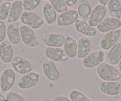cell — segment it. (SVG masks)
<instances>
[{
	"mask_svg": "<svg viewBox=\"0 0 121 101\" xmlns=\"http://www.w3.org/2000/svg\"><path fill=\"white\" fill-rule=\"evenodd\" d=\"M121 22L119 19L109 17L103 20L97 26V30L100 33H108L111 31L119 29Z\"/></svg>",
	"mask_w": 121,
	"mask_h": 101,
	"instance_id": "14",
	"label": "cell"
},
{
	"mask_svg": "<svg viewBox=\"0 0 121 101\" xmlns=\"http://www.w3.org/2000/svg\"><path fill=\"white\" fill-rule=\"evenodd\" d=\"M69 98L71 101H92L83 93L77 89H73L69 92Z\"/></svg>",
	"mask_w": 121,
	"mask_h": 101,
	"instance_id": "26",
	"label": "cell"
},
{
	"mask_svg": "<svg viewBox=\"0 0 121 101\" xmlns=\"http://www.w3.org/2000/svg\"><path fill=\"white\" fill-rule=\"evenodd\" d=\"M121 59V42L116 43L110 49L106 56L105 60L107 63L112 66L118 64Z\"/></svg>",
	"mask_w": 121,
	"mask_h": 101,
	"instance_id": "20",
	"label": "cell"
},
{
	"mask_svg": "<svg viewBox=\"0 0 121 101\" xmlns=\"http://www.w3.org/2000/svg\"><path fill=\"white\" fill-rule=\"evenodd\" d=\"M67 7H73L77 3V0H65V1Z\"/></svg>",
	"mask_w": 121,
	"mask_h": 101,
	"instance_id": "33",
	"label": "cell"
},
{
	"mask_svg": "<svg viewBox=\"0 0 121 101\" xmlns=\"http://www.w3.org/2000/svg\"><path fill=\"white\" fill-rule=\"evenodd\" d=\"M20 26L18 22L9 23L7 27V37L8 40L13 45H18L21 40L20 33Z\"/></svg>",
	"mask_w": 121,
	"mask_h": 101,
	"instance_id": "18",
	"label": "cell"
},
{
	"mask_svg": "<svg viewBox=\"0 0 121 101\" xmlns=\"http://www.w3.org/2000/svg\"><path fill=\"white\" fill-rule=\"evenodd\" d=\"M74 27L76 32L86 36L93 38L97 35V29L82 20H77L74 24Z\"/></svg>",
	"mask_w": 121,
	"mask_h": 101,
	"instance_id": "17",
	"label": "cell"
},
{
	"mask_svg": "<svg viewBox=\"0 0 121 101\" xmlns=\"http://www.w3.org/2000/svg\"><path fill=\"white\" fill-rule=\"evenodd\" d=\"M42 14L45 21L49 25H52L56 23L57 20L56 12L49 3H46L42 7Z\"/></svg>",
	"mask_w": 121,
	"mask_h": 101,
	"instance_id": "23",
	"label": "cell"
},
{
	"mask_svg": "<svg viewBox=\"0 0 121 101\" xmlns=\"http://www.w3.org/2000/svg\"><path fill=\"white\" fill-rule=\"evenodd\" d=\"M42 40L47 47L61 48L64 44L65 38L62 35L59 33L43 32L42 36Z\"/></svg>",
	"mask_w": 121,
	"mask_h": 101,
	"instance_id": "8",
	"label": "cell"
},
{
	"mask_svg": "<svg viewBox=\"0 0 121 101\" xmlns=\"http://www.w3.org/2000/svg\"><path fill=\"white\" fill-rule=\"evenodd\" d=\"M0 90H1V84H0Z\"/></svg>",
	"mask_w": 121,
	"mask_h": 101,
	"instance_id": "41",
	"label": "cell"
},
{
	"mask_svg": "<svg viewBox=\"0 0 121 101\" xmlns=\"http://www.w3.org/2000/svg\"><path fill=\"white\" fill-rule=\"evenodd\" d=\"M11 65L14 71L22 75L32 72L35 68V65L33 63L18 55L14 56Z\"/></svg>",
	"mask_w": 121,
	"mask_h": 101,
	"instance_id": "3",
	"label": "cell"
},
{
	"mask_svg": "<svg viewBox=\"0 0 121 101\" xmlns=\"http://www.w3.org/2000/svg\"><path fill=\"white\" fill-rule=\"evenodd\" d=\"M104 59V52L100 50H96L90 53L86 57L82 59L81 64L86 69H91L102 64Z\"/></svg>",
	"mask_w": 121,
	"mask_h": 101,
	"instance_id": "5",
	"label": "cell"
},
{
	"mask_svg": "<svg viewBox=\"0 0 121 101\" xmlns=\"http://www.w3.org/2000/svg\"><path fill=\"white\" fill-rule=\"evenodd\" d=\"M96 73L104 82H117L121 77V74L117 68L107 62L99 65L96 68Z\"/></svg>",
	"mask_w": 121,
	"mask_h": 101,
	"instance_id": "1",
	"label": "cell"
},
{
	"mask_svg": "<svg viewBox=\"0 0 121 101\" xmlns=\"http://www.w3.org/2000/svg\"><path fill=\"white\" fill-rule=\"evenodd\" d=\"M91 42L87 37H81L77 42V55L79 59H83L90 53Z\"/></svg>",
	"mask_w": 121,
	"mask_h": 101,
	"instance_id": "21",
	"label": "cell"
},
{
	"mask_svg": "<svg viewBox=\"0 0 121 101\" xmlns=\"http://www.w3.org/2000/svg\"><path fill=\"white\" fill-rule=\"evenodd\" d=\"M117 101H121V99H119V100H117Z\"/></svg>",
	"mask_w": 121,
	"mask_h": 101,
	"instance_id": "40",
	"label": "cell"
},
{
	"mask_svg": "<svg viewBox=\"0 0 121 101\" xmlns=\"http://www.w3.org/2000/svg\"><path fill=\"white\" fill-rule=\"evenodd\" d=\"M107 13L106 7L97 4L91 10L88 18V23L91 27H97L103 20Z\"/></svg>",
	"mask_w": 121,
	"mask_h": 101,
	"instance_id": "12",
	"label": "cell"
},
{
	"mask_svg": "<svg viewBox=\"0 0 121 101\" xmlns=\"http://www.w3.org/2000/svg\"><path fill=\"white\" fill-rule=\"evenodd\" d=\"M44 54L47 59L51 60L55 62L63 63L68 60V57L61 48L46 47Z\"/></svg>",
	"mask_w": 121,
	"mask_h": 101,
	"instance_id": "13",
	"label": "cell"
},
{
	"mask_svg": "<svg viewBox=\"0 0 121 101\" xmlns=\"http://www.w3.org/2000/svg\"><path fill=\"white\" fill-rule=\"evenodd\" d=\"M23 1L20 0H16L11 3V6L9 12L7 21L9 23L17 22L23 13Z\"/></svg>",
	"mask_w": 121,
	"mask_h": 101,
	"instance_id": "19",
	"label": "cell"
},
{
	"mask_svg": "<svg viewBox=\"0 0 121 101\" xmlns=\"http://www.w3.org/2000/svg\"><path fill=\"white\" fill-rule=\"evenodd\" d=\"M14 57L12 45L8 40L0 44V60L4 64H10Z\"/></svg>",
	"mask_w": 121,
	"mask_h": 101,
	"instance_id": "16",
	"label": "cell"
},
{
	"mask_svg": "<svg viewBox=\"0 0 121 101\" xmlns=\"http://www.w3.org/2000/svg\"><path fill=\"white\" fill-rule=\"evenodd\" d=\"M63 50L68 58L73 59L77 55V42L71 36H67L63 45Z\"/></svg>",
	"mask_w": 121,
	"mask_h": 101,
	"instance_id": "22",
	"label": "cell"
},
{
	"mask_svg": "<svg viewBox=\"0 0 121 101\" xmlns=\"http://www.w3.org/2000/svg\"><path fill=\"white\" fill-rule=\"evenodd\" d=\"M78 14L77 10L70 9L65 12L60 14L57 17L56 23L60 27H67L74 24L78 20Z\"/></svg>",
	"mask_w": 121,
	"mask_h": 101,
	"instance_id": "11",
	"label": "cell"
},
{
	"mask_svg": "<svg viewBox=\"0 0 121 101\" xmlns=\"http://www.w3.org/2000/svg\"><path fill=\"white\" fill-rule=\"evenodd\" d=\"M107 9L111 17L121 19V4L118 0H109L107 5Z\"/></svg>",
	"mask_w": 121,
	"mask_h": 101,
	"instance_id": "24",
	"label": "cell"
},
{
	"mask_svg": "<svg viewBox=\"0 0 121 101\" xmlns=\"http://www.w3.org/2000/svg\"><path fill=\"white\" fill-rule=\"evenodd\" d=\"M49 3L57 13L61 14L68 10L64 0H49Z\"/></svg>",
	"mask_w": 121,
	"mask_h": 101,
	"instance_id": "27",
	"label": "cell"
},
{
	"mask_svg": "<svg viewBox=\"0 0 121 101\" xmlns=\"http://www.w3.org/2000/svg\"><path fill=\"white\" fill-rule=\"evenodd\" d=\"M121 36V29L115 30L106 33L100 40V46L104 51L110 49L116 43L118 42Z\"/></svg>",
	"mask_w": 121,
	"mask_h": 101,
	"instance_id": "7",
	"label": "cell"
},
{
	"mask_svg": "<svg viewBox=\"0 0 121 101\" xmlns=\"http://www.w3.org/2000/svg\"><path fill=\"white\" fill-rule=\"evenodd\" d=\"M16 73L13 68H7L0 75L1 90L4 92H9L13 87L16 81Z\"/></svg>",
	"mask_w": 121,
	"mask_h": 101,
	"instance_id": "6",
	"label": "cell"
},
{
	"mask_svg": "<svg viewBox=\"0 0 121 101\" xmlns=\"http://www.w3.org/2000/svg\"><path fill=\"white\" fill-rule=\"evenodd\" d=\"M52 101H71L69 97L64 95H58L53 98Z\"/></svg>",
	"mask_w": 121,
	"mask_h": 101,
	"instance_id": "32",
	"label": "cell"
},
{
	"mask_svg": "<svg viewBox=\"0 0 121 101\" xmlns=\"http://www.w3.org/2000/svg\"><path fill=\"white\" fill-rule=\"evenodd\" d=\"M78 16L84 19H88L91 12V5L87 2L80 3L77 7Z\"/></svg>",
	"mask_w": 121,
	"mask_h": 101,
	"instance_id": "25",
	"label": "cell"
},
{
	"mask_svg": "<svg viewBox=\"0 0 121 101\" xmlns=\"http://www.w3.org/2000/svg\"><path fill=\"white\" fill-rule=\"evenodd\" d=\"M119 95H120V97H121V93L119 94Z\"/></svg>",
	"mask_w": 121,
	"mask_h": 101,
	"instance_id": "39",
	"label": "cell"
},
{
	"mask_svg": "<svg viewBox=\"0 0 121 101\" xmlns=\"http://www.w3.org/2000/svg\"><path fill=\"white\" fill-rule=\"evenodd\" d=\"M20 21L24 25L32 29H39L44 24V20L33 11H23L20 17Z\"/></svg>",
	"mask_w": 121,
	"mask_h": 101,
	"instance_id": "2",
	"label": "cell"
},
{
	"mask_svg": "<svg viewBox=\"0 0 121 101\" xmlns=\"http://www.w3.org/2000/svg\"><path fill=\"white\" fill-rule=\"evenodd\" d=\"M3 1H2V0H0V5H1V3H3Z\"/></svg>",
	"mask_w": 121,
	"mask_h": 101,
	"instance_id": "38",
	"label": "cell"
},
{
	"mask_svg": "<svg viewBox=\"0 0 121 101\" xmlns=\"http://www.w3.org/2000/svg\"><path fill=\"white\" fill-rule=\"evenodd\" d=\"M108 101V100H107V99H102V100H100V101Z\"/></svg>",
	"mask_w": 121,
	"mask_h": 101,
	"instance_id": "37",
	"label": "cell"
},
{
	"mask_svg": "<svg viewBox=\"0 0 121 101\" xmlns=\"http://www.w3.org/2000/svg\"><path fill=\"white\" fill-rule=\"evenodd\" d=\"M102 93L108 96H116L121 92V83L119 82H103L99 84Z\"/></svg>",
	"mask_w": 121,
	"mask_h": 101,
	"instance_id": "15",
	"label": "cell"
},
{
	"mask_svg": "<svg viewBox=\"0 0 121 101\" xmlns=\"http://www.w3.org/2000/svg\"><path fill=\"white\" fill-rule=\"evenodd\" d=\"M41 3L40 0H24L23 1V9L24 11H33Z\"/></svg>",
	"mask_w": 121,
	"mask_h": 101,
	"instance_id": "29",
	"label": "cell"
},
{
	"mask_svg": "<svg viewBox=\"0 0 121 101\" xmlns=\"http://www.w3.org/2000/svg\"><path fill=\"white\" fill-rule=\"evenodd\" d=\"M0 101H7L5 96H4L3 94L0 93Z\"/></svg>",
	"mask_w": 121,
	"mask_h": 101,
	"instance_id": "35",
	"label": "cell"
},
{
	"mask_svg": "<svg viewBox=\"0 0 121 101\" xmlns=\"http://www.w3.org/2000/svg\"><path fill=\"white\" fill-rule=\"evenodd\" d=\"M108 2H109V0H99V3H100V4L104 7L107 6Z\"/></svg>",
	"mask_w": 121,
	"mask_h": 101,
	"instance_id": "34",
	"label": "cell"
},
{
	"mask_svg": "<svg viewBox=\"0 0 121 101\" xmlns=\"http://www.w3.org/2000/svg\"><path fill=\"white\" fill-rule=\"evenodd\" d=\"M5 97L7 101H27L24 96L14 91L8 92L5 95Z\"/></svg>",
	"mask_w": 121,
	"mask_h": 101,
	"instance_id": "30",
	"label": "cell"
},
{
	"mask_svg": "<svg viewBox=\"0 0 121 101\" xmlns=\"http://www.w3.org/2000/svg\"><path fill=\"white\" fill-rule=\"evenodd\" d=\"M117 70H119V71L120 72V73L121 74V59L120 60L119 62L118 63V66H117Z\"/></svg>",
	"mask_w": 121,
	"mask_h": 101,
	"instance_id": "36",
	"label": "cell"
},
{
	"mask_svg": "<svg viewBox=\"0 0 121 101\" xmlns=\"http://www.w3.org/2000/svg\"><path fill=\"white\" fill-rule=\"evenodd\" d=\"M40 79V74L36 72L32 71L23 75L17 82V86L22 90H26L35 86Z\"/></svg>",
	"mask_w": 121,
	"mask_h": 101,
	"instance_id": "10",
	"label": "cell"
},
{
	"mask_svg": "<svg viewBox=\"0 0 121 101\" xmlns=\"http://www.w3.org/2000/svg\"><path fill=\"white\" fill-rule=\"evenodd\" d=\"M20 33L21 40L26 46L35 48L40 45L35 33L30 27L23 24L20 27Z\"/></svg>",
	"mask_w": 121,
	"mask_h": 101,
	"instance_id": "4",
	"label": "cell"
},
{
	"mask_svg": "<svg viewBox=\"0 0 121 101\" xmlns=\"http://www.w3.org/2000/svg\"><path fill=\"white\" fill-rule=\"evenodd\" d=\"M7 36V27L3 21L0 20V44L5 40Z\"/></svg>",
	"mask_w": 121,
	"mask_h": 101,
	"instance_id": "31",
	"label": "cell"
},
{
	"mask_svg": "<svg viewBox=\"0 0 121 101\" xmlns=\"http://www.w3.org/2000/svg\"></svg>",
	"mask_w": 121,
	"mask_h": 101,
	"instance_id": "42",
	"label": "cell"
},
{
	"mask_svg": "<svg viewBox=\"0 0 121 101\" xmlns=\"http://www.w3.org/2000/svg\"><path fill=\"white\" fill-rule=\"evenodd\" d=\"M11 3V2L9 1H5L0 5V20L4 22L8 18Z\"/></svg>",
	"mask_w": 121,
	"mask_h": 101,
	"instance_id": "28",
	"label": "cell"
},
{
	"mask_svg": "<svg viewBox=\"0 0 121 101\" xmlns=\"http://www.w3.org/2000/svg\"><path fill=\"white\" fill-rule=\"evenodd\" d=\"M42 69L45 77L51 82H56L60 77L59 71L55 62L49 59L44 60Z\"/></svg>",
	"mask_w": 121,
	"mask_h": 101,
	"instance_id": "9",
	"label": "cell"
}]
</instances>
